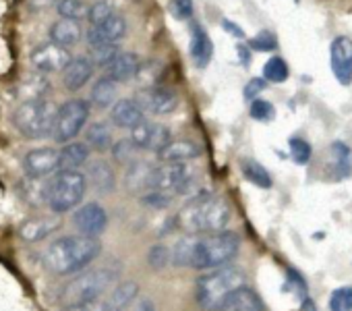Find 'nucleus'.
<instances>
[{"instance_id": "obj_1", "label": "nucleus", "mask_w": 352, "mask_h": 311, "mask_svg": "<svg viewBox=\"0 0 352 311\" xmlns=\"http://www.w3.org/2000/svg\"><path fill=\"white\" fill-rule=\"evenodd\" d=\"M241 239L236 233L220 230L185 237L172 249V264L193 270H216L226 266L239 253Z\"/></svg>"}, {"instance_id": "obj_2", "label": "nucleus", "mask_w": 352, "mask_h": 311, "mask_svg": "<svg viewBox=\"0 0 352 311\" xmlns=\"http://www.w3.org/2000/svg\"><path fill=\"white\" fill-rule=\"evenodd\" d=\"M102 253V245L96 237H60L50 243L44 253V264L52 274L67 276L87 268Z\"/></svg>"}, {"instance_id": "obj_3", "label": "nucleus", "mask_w": 352, "mask_h": 311, "mask_svg": "<svg viewBox=\"0 0 352 311\" xmlns=\"http://www.w3.org/2000/svg\"><path fill=\"white\" fill-rule=\"evenodd\" d=\"M179 222L189 235L220 233L230 222V208L220 197L197 195L181 210Z\"/></svg>"}, {"instance_id": "obj_4", "label": "nucleus", "mask_w": 352, "mask_h": 311, "mask_svg": "<svg viewBox=\"0 0 352 311\" xmlns=\"http://www.w3.org/2000/svg\"><path fill=\"white\" fill-rule=\"evenodd\" d=\"M245 284V272L234 266H222L197 280V303L204 311H220L224 301Z\"/></svg>"}, {"instance_id": "obj_5", "label": "nucleus", "mask_w": 352, "mask_h": 311, "mask_svg": "<svg viewBox=\"0 0 352 311\" xmlns=\"http://www.w3.org/2000/svg\"><path fill=\"white\" fill-rule=\"evenodd\" d=\"M118 278V272L114 268L102 266L87 270L73 278L60 292V305L67 307H77V305H87L96 303Z\"/></svg>"}, {"instance_id": "obj_6", "label": "nucleus", "mask_w": 352, "mask_h": 311, "mask_svg": "<svg viewBox=\"0 0 352 311\" xmlns=\"http://www.w3.org/2000/svg\"><path fill=\"white\" fill-rule=\"evenodd\" d=\"M13 125L25 139H44L54 133L56 110L46 98L23 100L13 112Z\"/></svg>"}, {"instance_id": "obj_7", "label": "nucleus", "mask_w": 352, "mask_h": 311, "mask_svg": "<svg viewBox=\"0 0 352 311\" xmlns=\"http://www.w3.org/2000/svg\"><path fill=\"white\" fill-rule=\"evenodd\" d=\"M87 189V179L79 171H60L46 189V204L54 214H65L81 204Z\"/></svg>"}, {"instance_id": "obj_8", "label": "nucleus", "mask_w": 352, "mask_h": 311, "mask_svg": "<svg viewBox=\"0 0 352 311\" xmlns=\"http://www.w3.org/2000/svg\"><path fill=\"white\" fill-rule=\"evenodd\" d=\"M87 118H89V102H85L81 98L65 102L56 110V125H54V133H52L54 141H58V143L73 141L85 127Z\"/></svg>"}, {"instance_id": "obj_9", "label": "nucleus", "mask_w": 352, "mask_h": 311, "mask_svg": "<svg viewBox=\"0 0 352 311\" xmlns=\"http://www.w3.org/2000/svg\"><path fill=\"white\" fill-rule=\"evenodd\" d=\"M153 189L170 191V193H191L195 189V173L189 162H164V167L155 169Z\"/></svg>"}, {"instance_id": "obj_10", "label": "nucleus", "mask_w": 352, "mask_h": 311, "mask_svg": "<svg viewBox=\"0 0 352 311\" xmlns=\"http://www.w3.org/2000/svg\"><path fill=\"white\" fill-rule=\"evenodd\" d=\"M135 102L141 106L143 112H151V114H170L179 108V96H176L172 89H164V87H139V92L135 94Z\"/></svg>"}, {"instance_id": "obj_11", "label": "nucleus", "mask_w": 352, "mask_h": 311, "mask_svg": "<svg viewBox=\"0 0 352 311\" xmlns=\"http://www.w3.org/2000/svg\"><path fill=\"white\" fill-rule=\"evenodd\" d=\"M71 54H69V48L56 44V42H48V44H42L38 46L34 52H32V65L36 67V71L44 73V75H50V73H60L67 69V65L71 63Z\"/></svg>"}, {"instance_id": "obj_12", "label": "nucleus", "mask_w": 352, "mask_h": 311, "mask_svg": "<svg viewBox=\"0 0 352 311\" xmlns=\"http://www.w3.org/2000/svg\"><path fill=\"white\" fill-rule=\"evenodd\" d=\"M58 160L60 151H56L54 147H38L23 158V171L30 179H44L58 171Z\"/></svg>"}, {"instance_id": "obj_13", "label": "nucleus", "mask_w": 352, "mask_h": 311, "mask_svg": "<svg viewBox=\"0 0 352 311\" xmlns=\"http://www.w3.org/2000/svg\"><path fill=\"white\" fill-rule=\"evenodd\" d=\"M131 139L139 149H147V151H160L172 137L166 125L162 122H151V120H143L141 125H137L135 129H131Z\"/></svg>"}, {"instance_id": "obj_14", "label": "nucleus", "mask_w": 352, "mask_h": 311, "mask_svg": "<svg viewBox=\"0 0 352 311\" xmlns=\"http://www.w3.org/2000/svg\"><path fill=\"white\" fill-rule=\"evenodd\" d=\"M73 224L77 226V230L81 235L100 237L106 230L108 214H106V210L100 204L89 202V204H83L81 208H77V212L73 216Z\"/></svg>"}, {"instance_id": "obj_15", "label": "nucleus", "mask_w": 352, "mask_h": 311, "mask_svg": "<svg viewBox=\"0 0 352 311\" xmlns=\"http://www.w3.org/2000/svg\"><path fill=\"white\" fill-rule=\"evenodd\" d=\"M329 63H331V71L336 79L342 85H350L352 83V40L350 38L338 36L331 42Z\"/></svg>"}, {"instance_id": "obj_16", "label": "nucleus", "mask_w": 352, "mask_h": 311, "mask_svg": "<svg viewBox=\"0 0 352 311\" xmlns=\"http://www.w3.org/2000/svg\"><path fill=\"white\" fill-rule=\"evenodd\" d=\"M126 34V21L120 15H112L110 19L91 25L87 30V42L89 46H100V44H118Z\"/></svg>"}, {"instance_id": "obj_17", "label": "nucleus", "mask_w": 352, "mask_h": 311, "mask_svg": "<svg viewBox=\"0 0 352 311\" xmlns=\"http://www.w3.org/2000/svg\"><path fill=\"white\" fill-rule=\"evenodd\" d=\"M201 156V147L191 139H170L160 151L157 158L162 162H191Z\"/></svg>"}, {"instance_id": "obj_18", "label": "nucleus", "mask_w": 352, "mask_h": 311, "mask_svg": "<svg viewBox=\"0 0 352 311\" xmlns=\"http://www.w3.org/2000/svg\"><path fill=\"white\" fill-rule=\"evenodd\" d=\"M91 75H94L91 58L79 56V58H73L63 71V83L69 92H79L91 79Z\"/></svg>"}, {"instance_id": "obj_19", "label": "nucleus", "mask_w": 352, "mask_h": 311, "mask_svg": "<svg viewBox=\"0 0 352 311\" xmlns=\"http://www.w3.org/2000/svg\"><path fill=\"white\" fill-rule=\"evenodd\" d=\"M145 112L135 100H116V104L110 108V120L120 129H135L145 120Z\"/></svg>"}, {"instance_id": "obj_20", "label": "nucleus", "mask_w": 352, "mask_h": 311, "mask_svg": "<svg viewBox=\"0 0 352 311\" xmlns=\"http://www.w3.org/2000/svg\"><path fill=\"white\" fill-rule=\"evenodd\" d=\"M220 311H265L261 297L251 286H239L222 305Z\"/></svg>"}, {"instance_id": "obj_21", "label": "nucleus", "mask_w": 352, "mask_h": 311, "mask_svg": "<svg viewBox=\"0 0 352 311\" xmlns=\"http://www.w3.org/2000/svg\"><path fill=\"white\" fill-rule=\"evenodd\" d=\"M212 56H214V44H212L208 32L201 25L193 23L191 25V58H193L195 67L197 69L208 67Z\"/></svg>"}, {"instance_id": "obj_22", "label": "nucleus", "mask_w": 352, "mask_h": 311, "mask_svg": "<svg viewBox=\"0 0 352 311\" xmlns=\"http://www.w3.org/2000/svg\"><path fill=\"white\" fill-rule=\"evenodd\" d=\"M137 294H139L137 282H122L110 292V297L104 303L98 305L96 311H126L129 305L135 303Z\"/></svg>"}, {"instance_id": "obj_23", "label": "nucleus", "mask_w": 352, "mask_h": 311, "mask_svg": "<svg viewBox=\"0 0 352 311\" xmlns=\"http://www.w3.org/2000/svg\"><path fill=\"white\" fill-rule=\"evenodd\" d=\"M139 67H141V61L135 52H118L116 58L106 67V75L112 77L114 81L122 83V81L137 77Z\"/></svg>"}, {"instance_id": "obj_24", "label": "nucleus", "mask_w": 352, "mask_h": 311, "mask_svg": "<svg viewBox=\"0 0 352 311\" xmlns=\"http://www.w3.org/2000/svg\"><path fill=\"white\" fill-rule=\"evenodd\" d=\"M89 158V145L81 141H69L60 149L58 171H77L81 169Z\"/></svg>"}, {"instance_id": "obj_25", "label": "nucleus", "mask_w": 352, "mask_h": 311, "mask_svg": "<svg viewBox=\"0 0 352 311\" xmlns=\"http://www.w3.org/2000/svg\"><path fill=\"white\" fill-rule=\"evenodd\" d=\"M83 36V30H81V23L79 19H60L56 21L52 28H50V40L65 46V48H71L75 46Z\"/></svg>"}, {"instance_id": "obj_26", "label": "nucleus", "mask_w": 352, "mask_h": 311, "mask_svg": "<svg viewBox=\"0 0 352 311\" xmlns=\"http://www.w3.org/2000/svg\"><path fill=\"white\" fill-rule=\"evenodd\" d=\"M58 226H60V220L56 216H50V218H34V220H28V222L21 224L19 235H21L23 241L36 243V241H42L44 237L52 235Z\"/></svg>"}, {"instance_id": "obj_27", "label": "nucleus", "mask_w": 352, "mask_h": 311, "mask_svg": "<svg viewBox=\"0 0 352 311\" xmlns=\"http://www.w3.org/2000/svg\"><path fill=\"white\" fill-rule=\"evenodd\" d=\"M153 175H155L153 167L135 160L133 164H129L124 183L131 191H149L153 189Z\"/></svg>"}, {"instance_id": "obj_28", "label": "nucleus", "mask_w": 352, "mask_h": 311, "mask_svg": "<svg viewBox=\"0 0 352 311\" xmlns=\"http://www.w3.org/2000/svg\"><path fill=\"white\" fill-rule=\"evenodd\" d=\"M329 158H331V171L336 179H346L352 175V149L346 143L333 141L329 145Z\"/></svg>"}, {"instance_id": "obj_29", "label": "nucleus", "mask_w": 352, "mask_h": 311, "mask_svg": "<svg viewBox=\"0 0 352 311\" xmlns=\"http://www.w3.org/2000/svg\"><path fill=\"white\" fill-rule=\"evenodd\" d=\"M118 98V81H114L112 77H102L94 83L91 87V104L96 108H110L116 104Z\"/></svg>"}, {"instance_id": "obj_30", "label": "nucleus", "mask_w": 352, "mask_h": 311, "mask_svg": "<svg viewBox=\"0 0 352 311\" xmlns=\"http://www.w3.org/2000/svg\"><path fill=\"white\" fill-rule=\"evenodd\" d=\"M87 179L91 181V185L100 191V193H110L114 189V173L110 169L108 162L104 160H96L89 164L87 169Z\"/></svg>"}, {"instance_id": "obj_31", "label": "nucleus", "mask_w": 352, "mask_h": 311, "mask_svg": "<svg viewBox=\"0 0 352 311\" xmlns=\"http://www.w3.org/2000/svg\"><path fill=\"white\" fill-rule=\"evenodd\" d=\"M87 145L94 147L96 151H106L112 147V131L106 122H94L87 129Z\"/></svg>"}, {"instance_id": "obj_32", "label": "nucleus", "mask_w": 352, "mask_h": 311, "mask_svg": "<svg viewBox=\"0 0 352 311\" xmlns=\"http://www.w3.org/2000/svg\"><path fill=\"white\" fill-rule=\"evenodd\" d=\"M241 169H243L245 179L251 181L253 185H257L259 189H270V187H272V177H270V173H267L257 160H249V158H247V160H243Z\"/></svg>"}, {"instance_id": "obj_33", "label": "nucleus", "mask_w": 352, "mask_h": 311, "mask_svg": "<svg viewBox=\"0 0 352 311\" xmlns=\"http://www.w3.org/2000/svg\"><path fill=\"white\" fill-rule=\"evenodd\" d=\"M48 89H50V83L46 81L44 73H40V71H38L36 75L28 77V79H25V83L21 85V94H23V98H25V100L44 98V96L48 94Z\"/></svg>"}, {"instance_id": "obj_34", "label": "nucleus", "mask_w": 352, "mask_h": 311, "mask_svg": "<svg viewBox=\"0 0 352 311\" xmlns=\"http://www.w3.org/2000/svg\"><path fill=\"white\" fill-rule=\"evenodd\" d=\"M263 77L272 83H282L288 79V65L284 58L280 56H272L265 65H263Z\"/></svg>"}, {"instance_id": "obj_35", "label": "nucleus", "mask_w": 352, "mask_h": 311, "mask_svg": "<svg viewBox=\"0 0 352 311\" xmlns=\"http://www.w3.org/2000/svg\"><path fill=\"white\" fill-rule=\"evenodd\" d=\"M160 75H162V65L157 61H147V63H141L137 71V81L141 87H153L157 85Z\"/></svg>"}, {"instance_id": "obj_36", "label": "nucleus", "mask_w": 352, "mask_h": 311, "mask_svg": "<svg viewBox=\"0 0 352 311\" xmlns=\"http://www.w3.org/2000/svg\"><path fill=\"white\" fill-rule=\"evenodd\" d=\"M139 147L133 143V139L129 137V139H122V141H118V143H114L112 145V156H114V160L118 162V164H133L135 160H137V151Z\"/></svg>"}, {"instance_id": "obj_37", "label": "nucleus", "mask_w": 352, "mask_h": 311, "mask_svg": "<svg viewBox=\"0 0 352 311\" xmlns=\"http://www.w3.org/2000/svg\"><path fill=\"white\" fill-rule=\"evenodd\" d=\"M56 11L65 19H81V17H87L89 9L83 0H58Z\"/></svg>"}, {"instance_id": "obj_38", "label": "nucleus", "mask_w": 352, "mask_h": 311, "mask_svg": "<svg viewBox=\"0 0 352 311\" xmlns=\"http://www.w3.org/2000/svg\"><path fill=\"white\" fill-rule=\"evenodd\" d=\"M118 44H100V46H89V58L94 65H100V67H108L116 54H118Z\"/></svg>"}, {"instance_id": "obj_39", "label": "nucleus", "mask_w": 352, "mask_h": 311, "mask_svg": "<svg viewBox=\"0 0 352 311\" xmlns=\"http://www.w3.org/2000/svg\"><path fill=\"white\" fill-rule=\"evenodd\" d=\"M329 311H352V286H340L329 294Z\"/></svg>"}, {"instance_id": "obj_40", "label": "nucleus", "mask_w": 352, "mask_h": 311, "mask_svg": "<svg viewBox=\"0 0 352 311\" xmlns=\"http://www.w3.org/2000/svg\"><path fill=\"white\" fill-rule=\"evenodd\" d=\"M249 114H251V116H253L255 120H261V122H270V120H272V118L276 116V110H274L272 102L255 98V100H251V104H249Z\"/></svg>"}, {"instance_id": "obj_41", "label": "nucleus", "mask_w": 352, "mask_h": 311, "mask_svg": "<svg viewBox=\"0 0 352 311\" xmlns=\"http://www.w3.org/2000/svg\"><path fill=\"white\" fill-rule=\"evenodd\" d=\"M311 153H313V149L305 139H300V137L290 139V156L296 164H307L311 160Z\"/></svg>"}, {"instance_id": "obj_42", "label": "nucleus", "mask_w": 352, "mask_h": 311, "mask_svg": "<svg viewBox=\"0 0 352 311\" xmlns=\"http://www.w3.org/2000/svg\"><path fill=\"white\" fill-rule=\"evenodd\" d=\"M112 15H114V9L110 3H106V0H98V3H94L87 11V19L91 25H98V23L110 19Z\"/></svg>"}, {"instance_id": "obj_43", "label": "nucleus", "mask_w": 352, "mask_h": 311, "mask_svg": "<svg viewBox=\"0 0 352 311\" xmlns=\"http://www.w3.org/2000/svg\"><path fill=\"white\" fill-rule=\"evenodd\" d=\"M170 259H172V251L164 245H153L147 253V261L153 270H164Z\"/></svg>"}, {"instance_id": "obj_44", "label": "nucleus", "mask_w": 352, "mask_h": 311, "mask_svg": "<svg viewBox=\"0 0 352 311\" xmlns=\"http://www.w3.org/2000/svg\"><path fill=\"white\" fill-rule=\"evenodd\" d=\"M141 204L147 206V208H166L170 204V195L168 191H162V189H149L145 195H141Z\"/></svg>"}, {"instance_id": "obj_45", "label": "nucleus", "mask_w": 352, "mask_h": 311, "mask_svg": "<svg viewBox=\"0 0 352 311\" xmlns=\"http://www.w3.org/2000/svg\"><path fill=\"white\" fill-rule=\"evenodd\" d=\"M170 13L176 19H191L193 17V0H172L170 3Z\"/></svg>"}, {"instance_id": "obj_46", "label": "nucleus", "mask_w": 352, "mask_h": 311, "mask_svg": "<svg viewBox=\"0 0 352 311\" xmlns=\"http://www.w3.org/2000/svg\"><path fill=\"white\" fill-rule=\"evenodd\" d=\"M276 46H278V42H276L274 34H270V32H263V34L255 36V38L249 42V48H253V50H259V52H270V50H276Z\"/></svg>"}, {"instance_id": "obj_47", "label": "nucleus", "mask_w": 352, "mask_h": 311, "mask_svg": "<svg viewBox=\"0 0 352 311\" xmlns=\"http://www.w3.org/2000/svg\"><path fill=\"white\" fill-rule=\"evenodd\" d=\"M265 81H267L265 77H263V79H259V77H257V79H251V81L247 83V87H245V98H247V100H255V98L265 89V85H267Z\"/></svg>"}, {"instance_id": "obj_48", "label": "nucleus", "mask_w": 352, "mask_h": 311, "mask_svg": "<svg viewBox=\"0 0 352 311\" xmlns=\"http://www.w3.org/2000/svg\"><path fill=\"white\" fill-rule=\"evenodd\" d=\"M224 28H226V30H228V32H230L232 36H236L239 40H243V38H245V32H243V30H241L239 25H232L230 21H224Z\"/></svg>"}, {"instance_id": "obj_49", "label": "nucleus", "mask_w": 352, "mask_h": 311, "mask_svg": "<svg viewBox=\"0 0 352 311\" xmlns=\"http://www.w3.org/2000/svg\"><path fill=\"white\" fill-rule=\"evenodd\" d=\"M135 311H155V309H153V301H149V299H141V301L137 303Z\"/></svg>"}, {"instance_id": "obj_50", "label": "nucleus", "mask_w": 352, "mask_h": 311, "mask_svg": "<svg viewBox=\"0 0 352 311\" xmlns=\"http://www.w3.org/2000/svg\"><path fill=\"white\" fill-rule=\"evenodd\" d=\"M98 305L94 303H87V305H77V307H67V311H96Z\"/></svg>"}, {"instance_id": "obj_51", "label": "nucleus", "mask_w": 352, "mask_h": 311, "mask_svg": "<svg viewBox=\"0 0 352 311\" xmlns=\"http://www.w3.org/2000/svg\"><path fill=\"white\" fill-rule=\"evenodd\" d=\"M300 311H315L313 301H311V299H305V301H302V305H300Z\"/></svg>"}]
</instances>
